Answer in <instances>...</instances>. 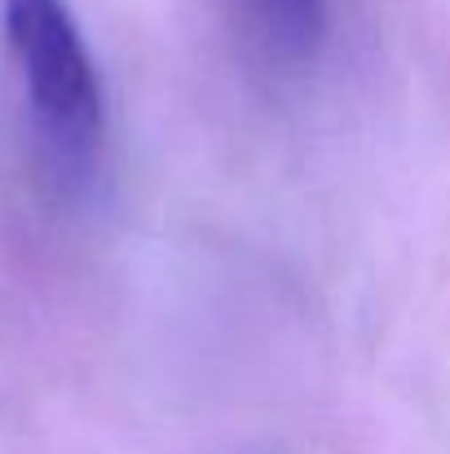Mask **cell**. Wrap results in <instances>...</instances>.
Instances as JSON below:
<instances>
[{"mask_svg":"<svg viewBox=\"0 0 450 454\" xmlns=\"http://www.w3.org/2000/svg\"><path fill=\"white\" fill-rule=\"evenodd\" d=\"M27 115L40 151L62 176H84L102 151V80L67 0H0Z\"/></svg>","mask_w":450,"mask_h":454,"instance_id":"cell-1","label":"cell"},{"mask_svg":"<svg viewBox=\"0 0 450 454\" xmlns=\"http://www.w3.org/2000/svg\"><path fill=\"white\" fill-rule=\"evenodd\" d=\"M265 35L274 49L283 53H313L318 35H322V18H327V0H252Z\"/></svg>","mask_w":450,"mask_h":454,"instance_id":"cell-2","label":"cell"}]
</instances>
